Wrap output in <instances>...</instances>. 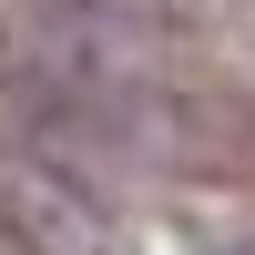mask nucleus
<instances>
[{"label": "nucleus", "mask_w": 255, "mask_h": 255, "mask_svg": "<svg viewBox=\"0 0 255 255\" xmlns=\"http://www.w3.org/2000/svg\"><path fill=\"white\" fill-rule=\"evenodd\" d=\"M0 235L20 255H123L113 215H102L72 174H51V163H31V153H0Z\"/></svg>", "instance_id": "nucleus-1"}, {"label": "nucleus", "mask_w": 255, "mask_h": 255, "mask_svg": "<svg viewBox=\"0 0 255 255\" xmlns=\"http://www.w3.org/2000/svg\"><path fill=\"white\" fill-rule=\"evenodd\" d=\"M204 255H255V245H204Z\"/></svg>", "instance_id": "nucleus-2"}]
</instances>
